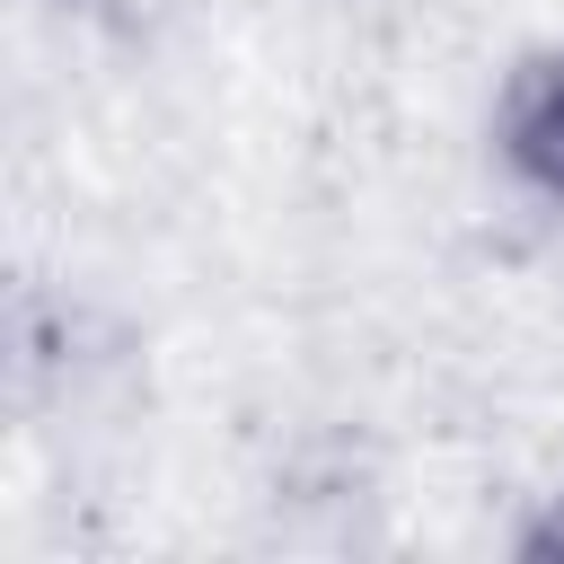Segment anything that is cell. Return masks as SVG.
I'll list each match as a JSON object with an SVG mask.
<instances>
[{"label": "cell", "mask_w": 564, "mask_h": 564, "mask_svg": "<svg viewBox=\"0 0 564 564\" xmlns=\"http://www.w3.org/2000/svg\"><path fill=\"white\" fill-rule=\"evenodd\" d=\"M494 159L520 194L564 203V35L520 53L494 88Z\"/></svg>", "instance_id": "obj_1"}, {"label": "cell", "mask_w": 564, "mask_h": 564, "mask_svg": "<svg viewBox=\"0 0 564 564\" xmlns=\"http://www.w3.org/2000/svg\"><path fill=\"white\" fill-rule=\"evenodd\" d=\"M529 546H538V555H564V494H555V502H546V520H538V529H529Z\"/></svg>", "instance_id": "obj_2"}]
</instances>
